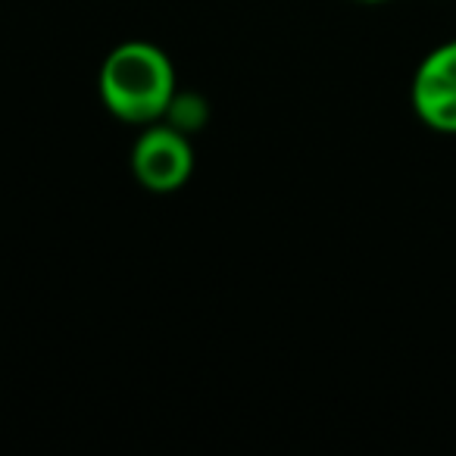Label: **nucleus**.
Here are the masks:
<instances>
[{
  "mask_svg": "<svg viewBox=\"0 0 456 456\" xmlns=\"http://www.w3.org/2000/svg\"><path fill=\"white\" fill-rule=\"evenodd\" d=\"M194 144L191 134L178 132L166 119L141 126L132 144V175L151 194L182 191L194 175Z\"/></svg>",
  "mask_w": 456,
  "mask_h": 456,
  "instance_id": "2",
  "label": "nucleus"
},
{
  "mask_svg": "<svg viewBox=\"0 0 456 456\" xmlns=\"http://www.w3.org/2000/svg\"><path fill=\"white\" fill-rule=\"evenodd\" d=\"M169 126H175L184 134H197L209 122V103L207 97L194 94V91H175L169 110L163 116Z\"/></svg>",
  "mask_w": 456,
  "mask_h": 456,
  "instance_id": "4",
  "label": "nucleus"
},
{
  "mask_svg": "<svg viewBox=\"0 0 456 456\" xmlns=\"http://www.w3.org/2000/svg\"><path fill=\"white\" fill-rule=\"evenodd\" d=\"M416 119L437 134H456V38L431 47L410 82Z\"/></svg>",
  "mask_w": 456,
  "mask_h": 456,
  "instance_id": "3",
  "label": "nucleus"
},
{
  "mask_svg": "<svg viewBox=\"0 0 456 456\" xmlns=\"http://www.w3.org/2000/svg\"><path fill=\"white\" fill-rule=\"evenodd\" d=\"M356 4H366V7H381V4H391V0H356Z\"/></svg>",
  "mask_w": 456,
  "mask_h": 456,
  "instance_id": "5",
  "label": "nucleus"
},
{
  "mask_svg": "<svg viewBox=\"0 0 456 456\" xmlns=\"http://www.w3.org/2000/svg\"><path fill=\"white\" fill-rule=\"evenodd\" d=\"M178 91L172 57L153 41H122L103 57L97 72V94L107 113L126 126L159 122Z\"/></svg>",
  "mask_w": 456,
  "mask_h": 456,
  "instance_id": "1",
  "label": "nucleus"
}]
</instances>
